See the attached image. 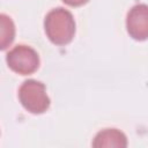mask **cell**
I'll return each mask as SVG.
<instances>
[{
  "label": "cell",
  "instance_id": "cell-5",
  "mask_svg": "<svg viewBox=\"0 0 148 148\" xmlns=\"http://www.w3.org/2000/svg\"><path fill=\"white\" fill-rule=\"evenodd\" d=\"M126 146H127L126 135L117 128H105L103 131H99L92 141V147L95 148H103V147L125 148Z\"/></svg>",
  "mask_w": 148,
  "mask_h": 148
},
{
  "label": "cell",
  "instance_id": "cell-3",
  "mask_svg": "<svg viewBox=\"0 0 148 148\" xmlns=\"http://www.w3.org/2000/svg\"><path fill=\"white\" fill-rule=\"evenodd\" d=\"M8 67L21 75H29L39 67V57L37 52L28 45L14 46L6 57Z\"/></svg>",
  "mask_w": 148,
  "mask_h": 148
},
{
  "label": "cell",
  "instance_id": "cell-4",
  "mask_svg": "<svg viewBox=\"0 0 148 148\" xmlns=\"http://www.w3.org/2000/svg\"><path fill=\"white\" fill-rule=\"evenodd\" d=\"M127 32L135 40H145L148 37V8L147 5L140 3L133 6L127 13L126 18Z\"/></svg>",
  "mask_w": 148,
  "mask_h": 148
},
{
  "label": "cell",
  "instance_id": "cell-1",
  "mask_svg": "<svg viewBox=\"0 0 148 148\" xmlns=\"http://www.w3.org/2000/svg\"><path fill=\"white\" fill-rule=\"evenodd\" d=\"M44 28L47 38L56 45H66L72 42L75 35V21L72 13L58 7L50 10L44 20Z\"/></svg>",
  "mask_w": 148,
  "mask_h": 148
},
{
  "label": "cell",
  "instance_id": "cell-2",
  "mask_svg": "<svg viewBox=\"0 0 148 148\" xmlns=\"http://www.w3.org/2000/svg\"><path fill=\"white\" fill-rule=\"evenodd\" d=\"M18 99L27 111L35 114L45 112L50 106V98L44 83L36 80H27L21 84Z\"/></svg>",
  "mask_w": 148,
  "mask_h": 148
},
{
  "label": "cell",
  "instance_id": "cell-6",
  "mask_svg": "<svg viewBox=\"0 0 148 148\" xmlns=\"http://www.w3.org/2000/svg\"><path fill=\"white\" fill-rule=\"evenodd\" d=\"M15 38V24L13 20L6 15L0 14V50H6Z\"/></svg>",
  "mask_w": 148,
  "mask_h": 148
},
{
  "label": "cell",
  "instance_id": "cell-7",
  "mask_svg": "<svg viewBox=\"0 0 148 148\" xmlns=\"http://www.w3.org/2000/svg\"><path fill=\"white\" fill-rule=\"evenodd\" d=\"M66 5L68 6H72V7H79V6H82L84 3H87L89 0H62Z\"/></svg>",
  "mask_w": 148,
  "mask_h": 148
}]
</instances>
